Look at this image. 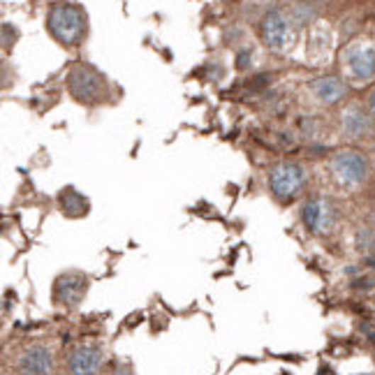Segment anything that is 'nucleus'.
I'll return each instance as SVG.
<instances>
[{
    "label": "nucleus",
    "mask_w": 375,
    "mask_h": 375,
    "mask_svg": "<svg viewBox=\"0 0 375 375\" xmlns=\"http://www.w3.org/2000/svg\"><path fill=\"white\" fill-rule=\"evenodd\" d=\"M47 26L60 45H74L84 35L86 16L82 12V7H77L72 3H58L49 10Z\"/></svg>",
    "instance_id": "1"
},
{
    "label": "nucleus",
    "mask_w": 375,
    "mask_h": 375,
    "mask_svg": "<svg viewBox=\"0 0 375 375\" xmlns=\"http://www.w3.org/2000/svg\"><path fill=\"white\" fill-rule=\"evenodd\" d=\"M86 292H89V276L82 272H63L51 287V296H54V303L60 308L72 310L86 299Z\"/></svg>",
    "instance_id": "2"
},
{
    "label": "nucleus",
    "mask_w": 375,
    "mask_h": 375,
    "mask_svg": "<svg viewBox=\"0 0 375 375\" xmlns=\"http://www.w3.org/2000/svg\"><path fill=\"white\" fill-rule=\"evenodd\" d=\"M303 183H306V172L296 162H281L269 172V188L281 202L299 195Z\"/></svg>",
    "instance_id": "3"
},
{
    "label": "nucleus",
    "mask_w": 375,
    "mask_h": 375,
    "mask_svg": "<svg viewBox=\"0 0 375 375\" xmlns=\"http://www.w3.org/2000/svg\"><path fill=\"white\" fill-rule=\"evenodd\" d=\"M67 89L79 102H98L104 95V79L91 65H77L67 74Z\"/></svg>",
    "instance_id": "4"
},
{
    "label": "nucleus",
    "mask_w": 375,
    "mask_h": 375,
    "mask_svg": "<svg viewBox=\"0 0 375 375\" xmlns=\"http://www.w3.org/2000/svg\"><path fill=\"white\" fill-rule=\"evenodd\" d=\"M16 375H54L56 357L47 343H30L16 357Z\"/></svg>",
    "instance_id": "5"
},
{
    "label": "nucleus",
    "mask_w": 375,
    "mask_h": 375,
    "mask_svg": "<svg viewBox=\"0 0 375 375\" xmlns=\"http://www.w3.org/2000/svg\"><path fill=\"white\" fill-rule=\"evenodd\" d=\"M331 174H334V179L341 183V186H359L364 183L366 174H369V162L359 153V151H352V148H347V151H338L334 158H331Z\"/></svg>",
    "instance_id": "6"
},
{
    "label": "nucleus",
    "mask_w": 375,
    "mask_h": 375,
    "mask_svg": "<svg viewBox=\"0 0 375 375\" xmlns=\"http://www.w3.org/2000/svg\"><path fill=\"white\" fill-rule=\"evenodd\" d=\"M301 220H303V228L310 234H327L331 230V225H334V208H331V204L325 197L315 195L303 202Z\"/></svg>",
    "instance_id": "7"
},
{
    "label": "nucleus",
    "mask_w": 375,
    "mask_h": 375,
    "mask_svg": "<svg viewBox=\"0 0 375 375\" xmlns=\"http://www.w3.org/2000/svg\"><path fill=\"white\" fill-rule=\"evenodd\" d=\"M104 366V352L100 345H77L67 357V375H98Z\"/></svg>",
    "instance_id": "8"
},
{
    "label": "nucleus",
    "mask_w": 375,
    "mask_h": 375,
    "mask_svg": "<svg viewBox=\"0 0 375 375\" xmlns=\"http://www.w3.org/2000/svg\"><path fill=\"white\" fill-rule=\"evenodd\" d=\"M345 65L357 82H369L375 77V49L369 45H354L347 49Z\"/></svg>",
    "instance_id": "9"
},
{
    "label": "nucleus",
    "mask_w": 375,
    "mask_h": 375,
    "mask_svg": "<svg viewBox=\"0 0 375 375\" xmlns=\"http://www.w3.org/2000/svg\"><path fill=\"white\" fill-rule=\"evenodd\" d=\"M287 38H290V28H287V21L281 12H269L262 21V40H264L267 47L272 49H283L287 45Z\"/></svg>",
    "instance_id": "10"
},
{
    "label": "nucleus",
    "mask_w": 375,
    "mask_h": 375,
    "mask_svg": "<svg viewBox=\"0 0 375 375\" xmlns=\"http://www.w3.org/2000/svg\"><path fill=\"white\" fill-rule=\"evenodd\" d=\"M313 93H315V98L327 102V104H334L338 100H343L345 95V84L338 79V77H320L310 84Z\"/></svg>",
    "instance_id": "11"
},
{
    "label": "nucleus",
    "mask_w": 375,
    "mask_h": 375,
    "mask_svg": "<svg viewBox=\"0 0 375 375\" xmlns=\"http://www.w3.org/2000/svg\"><path fill=\"white\" fill-rule=\"evenodd\" d=\"M58 204H60V211L67 218H84L89 213V197L82 195L74 188H65L58 197Z\"/></svg>",
    "instance_id": "12"
},
{
    "label": "nucleus",
    "mask_w": 375,
    "mask_h": 375,
    "mask_svg": "<svg viewBox=\"0 0 375 375\" xmlns=\"http://www.w3.org/2000/svg\"><path fill=\"white\" fill-rule=\"evenodd\" d=\"M357 250L362 252V255H373L375 252V232L364 228L357 232Z\"/></svg>",
    "instance_id": "13"
},
{
    "label": "nucleus",
    "mask_w": 375,
    "mask_h": 375,
    "mask_svg": "<svg viewBox=\"0 0 375 375\" xmlns=\"http://www.w3.org/2000/svg\"><path fill=\"white\" fill-rule=\"evenodd\" d=\"M246 65H248V54L243 51V54L239 56V67H246Z\"/></svg>",
    "instance_id": "14"
},
{
    "label": "nucleus",
    "mask_w": 375,
    "mask_h": 375,
    "mask_svg": "<svg viewBox=\"0 0 375 375\" xmlns=\"http://www.w3.org/2000/svg\"><path fill=\"white\" fill-rule=\"evenodd\" d=\"M369 107H371V111H373V114H375V91L369 95Z\"/></svg>",
    "instance_id": "15"
},
{
    "label": "nucleus",
    "mask_w": 375,
    "mask_h": 375,
    "mask_svg": "<svg viewBox=\"0 0 375 375\" xmlns=\"http://www.w3.org/2000/svg\"><path fill=\"white\" fill-rule=\"evenodd\" d=\"M3 375H10V373H7V371H5V373H3Z\"/></svg>",
    "instance_id": "16"
},
{
    "label": "nucleus",
    "mask_w": 375,
    "mask_h": 375,
    "mask_svg": "<svg viewBox=\"0 0 375 375\" xmlns=\"http://www.w3.org/2000/svg\"><path fill=\"white\" fill-rule=\"evenodd\" d=\"M373 216H375V208H373Z\"/></svg>",
    "instance_id": "17"
}]
</instances>
